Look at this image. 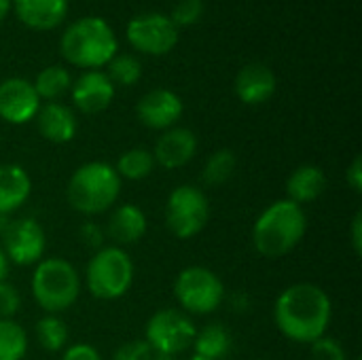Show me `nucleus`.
I'll return each instance as SVG.
<instances>
[{
  "label": "nucleus",
  "mask_w": 362,
  "mask_h": 360,
  "mask_svg": "<svg viewBox=\"0 0 362 360\" xmlns=\"http://www.w3.org/2000/svg\"><path fill=\"white\" fill-rule=\"evenodd\" d=\"M312 346V359L314 360H346V348L335 337H320Z\"/></svg>",
  "instance_id": "obj_30"
},
{
  "label": "nucleus",
  "mask_w": 362,
  "mask_h": 360,
  "mask_svg": "<svg viewBox=\"0 0 362 360\" xmlns=\"http://www.w3.org/2000/svg\"><path fill=\"white\" fill-rule=\"evenodd\" d=\"M40 110V98L34 85L25 79L13 76L0 83V119L11 125L34 121Z\"/></svg>",
  "instance_id": "obj_12"
},
{
  "label": "nucleus",
  "mask_w": 362,
  "mask_h": 360,
  "mask_svg": "<svg viewBox=\"0 0 362 360\" xmlns=\"http://www.w3.org/2000/svg\"><path fill=\"white\" fill-rule=\"evenodd\" d=\"M59 49L72 66L100 70L117 55L119 42L108 21L102 17H81L66 28Z\"/></svg>",
  "instance_id": "obj_3"
},
{
  "label": "nucleus",
  "mask_w": 362,
  "mask_h": 360,
  "mask_svg": "<svg viewBox=\"0 0 362 360\" xmlns=\"http://www.w3.org/2000/svg\"><path fill=\"white\" fill-rule=\"evenodd\" d=\"M308 233V214L303 206L291 199L269 204L255 221L252 246L265 259H280L293 252Z\"/></svg>",
  "instance_id": "obj_2"
},
{
  "label": "nucleus",
  "mask_w": 362,
  "mask_h": 360,
  "mask_svg": "<svg viewBox=\"0 0 362 360\" xmlns=\"http://www.w3.org/2000/svg\"><path fill=\"white\" fill-rule=\"evenodd\" d=\"M333 318V303L325 289L312 282L291 284L274 306L278 331L297 344H314L325 337Z\"/></svg>",
  "instance_id": "obj_1"
},
{
  "label": "nucleus",
  "mask_w": 362,
  "mask_h": 360,
  "mask_svg": "<svg viewBox=\"0 0 362 360\" xmlns=\"http://www.w3.org/2000/svg\"><path fill=\"white\" fill-rule=\"evenodd\" d=\"M210 221V199L208 195L193 187H176L165 202V225L178 240L195 238Z\"/></svg>",
  "instance_id": "obj_8"
},
{
  "label": "nucleus",
  "mask_w": 362,
  "mask_h": 360,
  "mask_svg": "<svg viewBox=\"0 0 362 360\" xmlns=\"http://www.w3.org/2000/svg\"><path fill=\"white\" fill-rule=\"evenodd\" d=\"M28 352V335L13 318L0 320V360H21Z\"/></svg>",
  "instance_id": "obj_27"
},
{
  "label": "nucleus",
  "mask_w": 362,
  "mask_h": 360,
  "mask_svg": "<svg viewBox=\"0 0 362 360\" xmlns=\"http://www.w3.org/2000/svg\"><path fill=\"white\" fill-rule=\"evenodd\" d=\"M327 189V174L322 168L305 163L299 166L297 170L291 172L288 180H286V199L303 206V204H312L316 202Z\"/></svg>",
  "instance_id": "obj_21"
},
{
  "label": "nucleus",
  "mask_w": 362,
  "mask_h": 360,
  "mask_svg": "<svg viewBox=\"0 0 362 360\" xmlns=\"http://www.w3.org/2000/svg\"><path fill=\"white\" fill-rule=\"evenodd\" d=\"M32 85H34V91L40 100L57 102V98H62L66 91H70L72 76L64 66H47L36 74Z\"/></svg>",
  "instance_id": "obj_23"
},
{
  "label": "nucleus",
  "mask_w": 362,
  "mask_h": 360,
  "mask_svg": "<svg viewBox=\"0 0 362 360\" xmlns=\"http://www.w3.org/2000/svg\"><path fill=\"white\" fill-rule=\"evenodd\" d=\"M206 4L204 0H178L172 8L170 19L174 21L176 28H185V25H193L204 17Z\"/></svg>",
  "instance_id": "obj_29"
},
{
  "label": "nucleus",
  "mask_w": 362,
  "mask_h": 360,
  "mask_svg": "<svg viewBox=\"0 0 362 360\" xmlns=\"http://www.w3.org/2000/svg\"><path fill=\"white\" fill-rule=\"evenodd\" d=\"M104 238H106V231L102 225L93 223V221H85L81 227H78V240L83 246H87L89 250H100L104 246Z\"/></svg>",
  "instance_id": "obj_33"
},
{
  "label": "nucleus",
  "mask_w": 362,
  "mask_h": 360,
  "mask_svg": "<svg viewBox=\"0 0 362 360\" xmlns=\"http://www.w3.org/2000/svg\"><path fill=\"white\" fill-rule=\"evenodd\" d=\"M106 66H108L106 76L110 79L112 85L132 87L142 76V64H140V59L136 55H129V53H117Z\"/></svg>",
  "instance_id": "obj_28"
},
{
  "label": "nucleus",
  "mask_w": 362,
  "mask_h": 360,
  "mask_svg": "<svg viewBox=\"0 0 362 360\" xmlns=\"http://www.w3.org/2000/svg\"><path fill=\"white\" fill-rule=\"evenodd\" d=\"M0 240L4 257L15 265H36L38 261H42L47 236L36 219L23 216L4 225Z\"/></svg>",
  "instance_id": "obj_11"
},
{
  "label": "nucleus",
  "mask_w": 362,
  "mask_h": 360,
  "mask_svg": "<svg viewBox=\"0 0 362 360\" xmlns=\"http://www.w3.org/2000/svg\"><path fill=\"white\" fill-rule=\"evenodd\" d=\"M59 360H104L102 354L89 346V344H74V346H68L66 352L62 354Z\"/></svg>",
  "instance_id": "obj_34"
},
{
  "label": "nucleus",
  "mask_w": 362,
  "mask_h": 360,
  "mask_svg": "<svg viewBox=\"0 0 362 360\" xmlns=\"http://www.w3.org/2000/svg\"><path fill=\"white\" fill-rule=\"evenodd\" d=\"M30 291L47 314L59 316L76 303L81 295V276L76 267L62 257L42 259L34 267Z\"/></svg>",
  "instance_id": "obj_5"
},
{
  "label": "nucleus",
  "mask_w": 362,
  "mask_h": 360,
  "mask_svg": "<svg viewBox=\"0 0 362 360\" xmlns=\"http://www.w3.org/2000/svg\"><path fill=\"white\" fill-rule=\"evenodd\" d=\"M36 339L47 352H62L68 346L70 331L57 314H45L36 323Z\"/></svg>",
  "instance_id": "obj_25"
},
{
  "label": "nucleus",
  "mask_w": 362,
  "mask_h": 360,
  "mask_svg": "<svg viewBox=\"0 0 362 360\" xmlns=\"http://www.w3.org/2000/svg\"><path fill=\"white\" fill-rule=\"evenodd\" d=\"M174 297L185 314L206 316L223 306L227 291L210 267L189 265L174 280Z\"/></svg>",
  "instance_id": "obj_7"
},
{
  "label": "nucleus",
  "mask_w": 362,
  "mask_h": 360,
  "mask_svg": "<svg viewBox=\"0 0 362 360\" xmlns=\"http://www.w3.org/2000/svg\"><path fill=\"white\" fill-rule=\"evenodd\" d=\"M110 360H155V352L144 339H132L119 346Z\"/></svg>",
  "instance_id": "obj_31"
},
{
  "label": "nucleus",
  "mask_w": 362,
  "mask_h": 360,
  "mask_svg": "<svg viewBox=\"0 0 362 360\" xmlns=\"http://www.w3.org/2000/svg\"><path fill=\"white\" fill-rule=\"evenodd\" d=\"M155 166L157 163H155V157H153L151 151H146V149H129L119 157L115 170H117L121 180H144V178H148L153 174Z\"/></svg>",
  "instance_id": "obj_24"
},
{
  "label": "nucleus",
  "mask_w": 362,
  "mask_h": 360,
  "mask_svg": "<svg viewBox=\"0 0 362 360\" xmlns=\"http://www.w3.org/2000/svg\"><path fill=\"white\" fill-rule=\"evenodd\" d=\"M195 153H197V136L189 127H178V125L165 129L153 149L155 163H159L165 170H178L187 166L195 157Z\"/></svg>",
  "instance_id": "obj_15"
},
{
  "label": "nucleus",
  "mask_w": 362,
  "mask_h": 360,
  "mask_svg": "<svg viewBox=\"0 0 362 360\" xmlns=\"http://www.w3.org/2000/svg\"><path fill=\"white\" fill-rule=\"evenodd\" d=\"M74 106L85 115H98L106 110L115 100V85L102 70L83 72L70 87Z\"/></svg>",
  "instance_id": "obj_14"
},
{
  "label": "nucleus",
  "mask_w": 362,
  "mask_h": 360,
  "mask_svg": "<svg viewBox=\"0 0 362 360\" xmlns=\"http://www.w3.org/2000/svg\"><path fill=\"white\" fill-rule=\"evenodd\" d=\"M134 261L121 246H102L93 252L85 269L87 291L102 301H115L127 295L134 284Z\"/></svg>",
  "instance_id": "obj_6"
},
{
  "label": "nucleus",
  "mask_w": 362,
  "mask_h": 360,
  "mask_svg": "<svg viewBox=\"0 0 362 360\" xmlns=\"http://www.w3.org/2000/svg\"><path fill=\"white\" fill-rule=\"evenodd\" d=\"M235 168H238L235 153L229 149H218L216 153H212L206 159L202 178L208 187H218V185H225L227 180H231V176L235 174Z\"/></svg>",
  "instance_id": "obj_26"
},
{
  "label": "nucleus",
  "mask_w": 362,
  "mask_h": 360,
  "mask_svg": "<svg viewBox=\"0 0 362 360\" xmlns=\"http://www.w3.org/2000/svg\"><path fill=\"white\" fill-rule=\"evenodd\" d=\"M182 110L185 106L180 95H176L172 89L165 87L151 89L136 104V115L140 123L146 125L148 129H159V132L174 127L180 121Z\"/></svg>",
  "instance_id": "obj_13"
},
{
  "label": "nucleus",
  "mask_w": 362,
  "mask_h": 360,
  "mask_svg": "<svg viewBox=\"0 0 362 360\" xmlns=\"http://www.w3.org/2000/svg\"><path fill=\"white\" fill-rule=\"evenodd\" d=\"M4 225H6V223H4V216H0V236H2V231H4Z\"/></svg>",
  "instance_id": "obj_40"
},
{
  "label": "nucleus",
  "mask_w": 362,
  "mask_h": 360,
  "mask_svg": "<svg viewBox=\"0 0 362 360\" xmlns=\"http://www.w3.org/2000/svg\"><path fill=\"white\" fill-rule=\"evenodd\" d=\"M346 182H348V187H350L354 193H361L362 191V159H361V155H356V157L352 159V163L348 166V170H346Z\"/></svg>",
  "instance_id": "obj_35"
},
{
  "label": "nucleus",
  "mask_w": 362,
  "mask_h": 360,
  "mask_svg": "<svg viewBox=\"0 0 362 360\" xmlns=\"http://www.w3.org/2000/svg\"><path fill=\"white\" fill-rule=\"evenodd\" d=\"M350 238H352V248L356 255L362 252V212H356L352 219V229H350Z\"/></svg>",
  "instance_id": "obj_36"
},
{
  "label": "nucleus",
  "mask_w": 362,
  "mask_h": 360,
  "mask_svg": "<svg viewBox=\"0 0 362 360\" xmlns=\"http://www.w3.org/2000/svg\"><path fill=\"white\" fill-rule=\"evenodd\" d=\"M193 354L208 360H225L233 350L231 331L221 323H210L202 331L195 333L193 339Z\"/></svg>",
  "instance_id": "obj_22"
},
{
  "label": "nucleus",
  "mask_w": 362,
  "mask_h": 360,
  "mask_svg": "<svg viewBox=\"0 0 362 360\" xmlns=\"http://www.w3.org/2000/svg\"><path fill=\"white\" fill-rule=\"evenodd\" d=\"M250 360H263V359H250Z\"/></svg>",
  "instance_id": "obj_41"
},
{
  "label": "nucleus",
  "mask_w": 362,
  "mask_h": 360,
  "mask_svg": "<svg viewBox=\"0 0 362 360\" xmlns=\"http://www.w3.org/2000/svg\"><path fill=\"white\" fill-rule=\"evenodd\" d=\"M121 185L123 180L119 178L115 166L106 161H89L76 168L70 176L66 185V199L76 212L98 216L117 204Z\"/></svg>",
  "instance_id": "obj_4"
},
{
  "label": "nucleus",
  "mask_w": 362,
  "mask_h": 360,
  "mask_svg": "<svg viewBox=\"0 0 362 360\" xmlns=\"http://www.w3.org/2000/svg\"><path fill=\"white\" fill-rule=\"evenodd\" d=\"M6 274H8V259L4 257V252L0 248V282H4Z\"/></svg>",
  "instance_id": "obj_37"
},
{
  "label": "nucleus",
  "mask_w": 362,
  "mask_h": 360,
  "mask_svg": "<svg viewBox=\"0 0 362 360\" xmlns=\"http://www.w3.org/2000/svg\"><path fill=\"white\" fill-rule=\"evenodd\" d=\"M146 214L142 212L140 206L136 204H121L117 206L110 216H108V225H106V236L115 242V246H129L136 244L138 240L144 238L146 233Z\"/></svg>",
  "instance_id": "obj_18"
},
{
  "label": "nucleus",
  "mask_w": 362,
  "mask_h": 360,
  "mask_svg": "<svg viewBox=\"0 0 362 360\" xmlns=\"http://www.w3.org/2000/svg\"><path fill=\"white\" fill-rule=\"evenodd\" d=\"M195 333L197 329L189 314H185L182 310L165 308L148 318L144 342L151 346L155 354L178 359L180 354L191 350Z\"/></svg>",
  "instance_id": "obj_9"
},
{
  "label": "nucleus",
  "mask_w": 362,
  "mask_h": 360,
  "mask_svg": "<svg viewBox=\"0 0 362 360\" xmlns=\"http://www.w3.org/2000/svg\"><path fill=\"white\" fill-rule=\"evenodd\" d=\"M17 19L32 30H53L68 15V0H11Z\"/></svg>",
  "instance_id": "obj_17"
},
{
  "label": "nucleus",
  "mask_w": 362,
  "mask_h": 360,
  "mask_svg": "<svg viewBox=\"0 0 362 360\" xmlns=\"http://www.w3.org/2000/svg\"><path fill=\"white\" fill-rule=\"evenodd\" d=\"M178 28L170 15L142 13L127 23L129 45L144 55H165L178 45Z\"/></svg>",
  "instance_id": "obj_10"
},
{
  "label": "nucleus",
  "mask_w": 362,
  "mask_h": 360,
  "mask_svg": "<svg viewBox=\"0 0 362 360\" xmlns=\"http://www.w3.org/2000/svg\"><path fill=\"white\" fill-rule=\"evenodd\" d=\"M36 125L40 136L53 144H68L76 136L78 127L74 110L59 102H47L45 106H40L36 115Z\"/></svg>",
  "instance_id": "obj_19"
},
{
  "label": "nucleus",
  "mask_w": 362,
  "mask_h": 360,
  "mask_svg": "<svg viewBox=\"0 0 362 360\" xmlns=\"http://www.w3.org/2000/svg\"><path fill=\"white\" fill-rule=\"evenodd\" d=\"M11 11V0H0V21L8 15Z\"/></svg>",
  "instance_id": "obj_38"
},
{
  "label": "nucleus",
  "mask_w": 362,
  "mask_h": 360,
  "mask_svg": "<svg viewBox=\"0 0 362 360\" xmlns=\"http://www.w3.org/2000/svg\"><path fill=\"white\" fill-rule=\"evenodd\" d=\"M155 360H208V359H202V356H197V354H193V356H189V359H174V356H161V354H155Z\"/></svg>",
  "instance_id": "obj_39"
},
{
  "label": "nucleus",
  "mask_w": 362,
  "mask_h": 360,
  "mask_svg": "<svg viewBox=\"0 0 362 360\" xmlns=\"http://www.w3.org/2000/svg\"><path fill=\"white\" fill-rule=\"evenodd\" d=\"M32 193L30 174L17 163L0 166V216L17 212Z\"/></svg>",
  "instance_id": "obj_20"
},
{
  "label": "nucleus",
  "mask_w": 362,
  "mask_h": 360,
  "mask_svg": "<svg viewBox=\"0 0 362 360\" xmlns=\"http://www.w3.org/2000/svg\"><path fill=\"white\" fill-rule=\"evenodd\" d=\"M19 306H21L19 291L8 282H0V320L13 318L19 312Z\"/></svg>",
  "instance_id": "obj_32"
},
{
  "label": "nucleus",
  "mask_w": 362,
  "mask_h": 360,
  "mask_svg": "<svg viewBox=\"0 0 362 360\" xmlns=\"http://www.w3.org/2000/svg\"><path fill=\"white\" fill-rule=\"evenodd\" d=\"M278 89V79L274 70L261 62L246 64L235 76V95L248 106L265 104L274 98Z\"/></svg>",
  "instance_id": "obj_16"
}]
</instances>
